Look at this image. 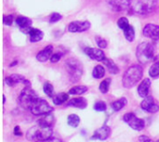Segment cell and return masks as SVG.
Listing matches in <instances>:
<instances>
[{
    "instance_id": "277c9868",
    "label": "cell",
    "mask_w": 159,
    "mask_h": 142,
    "mask_svg": "<svg viewBox=\"0 0 159 142\" xmlns=\"http://www.w3.org/2000/svg\"><path fill=\"white\" fill-rule=\"evenodd\" d=\"M65 69L68 73L71 82H78L83 74V66L76 59L70 58L65 61Z\"/></svg>"
},
{
    "instance_id": "ac0fdd59",
    "label": "cell",
    "mask_w": 159,
    "mask_h": 142,
    "mask_svg": "<svg viewBox=\"0 0 159 142\" xmlns=\"http://www.w3.org/2000/svg\"><path fill=\"white\" fill-rule=\"evenodd\" d=\"M67 105L78 109H85L88 105V102L85 98H74L68 101Z\"/></svg>"
},
{
    "instance_id": "52a82bcc",
    "label": "cell",
    "mask_w": 159,
    "mask_h": 142,
    "mask_svg": "<svg viewBox=\"0 0 159 142\" xmlns=\"http://www.w3.org/2000/svg\"><path fill=\"white\" fill-rule=\"evenodd\" d=\"M37 98V94L30 87H25V88L20 92V95L19 97V103L23 109L30 110L33 102Z\"/></svg>"
},
{
    "instance_id": "484cf974",
    "label": "cell",
    "mask_w": 159,
    "mask_h": 142,
    "mask_svg": "<svg viewBox=\"0 0 159 142\" xmlns=\"http://www.w3.org/2000/svg\"><path fill=\"white\" fill-rule=\"evenodd\" d=\"M67 123L71 127H77L80 123V118L76 114H70L67 118Z\"/></svg>"
},
{
    "instance_id": "5b68a950",
    "label": "cell",
    "mask_w": 159,
    "mask_h": 142,
    "mask_svg": "<svg viewBox=\"0 0 159 142\" xmlns=\"http://www.w3.org/2000/svg\"><path fill=\"white\" fill-rule=\"evenodd\" d=\"M136 56L140 63L146 64L154 59L155 48L154 46L148 42H143L139 44L136 50Z\"/></svg>"
},
{
    "instance_id": "8992f818",
    "label": "cell",
    "mask_w": 159,
    "mask_h": 142,
    "mask_svg": "<svg viewBox=\"0 0 159 142\" xmlns=\"http://www.w3.org/2000/svg\"><path fill=\"white\" fill-rule=\"evenodd\" d=\"M29 111L35 116H41V115L51 113L53 112V108L45 100L37 98L33 102Z\"/></svg>"
},
{
    "instance_id": "b9f144b4",
    "label": "cell",
    "mask_w": 159,
    "mask_h": 142,
    "mask_svg": "<svg viewBox=\"0 0 159 142\" xmlns=\"http://www.w3.org/2000/svg\"><path fill=\"white\" fill-rule=\"evenodd\" d=\"M5 102H6V97L3 96V103H5Z\"/></svg>"
},
{
    "instance_id": "836d02e7",
    "label": "cell",
    "mask_w": 159,
    "mask_h": 142,
    "mask_svg": "<svg viewBox=\"0 0 159 142\" xmlns=\"http://www.w3.org/2000/svg\"><path fill=\"white\" fill-rule=\"evenodd\" d=\"M60 20H61V15L59 14V13H52L49 17V22L50 23H53V22H57L59 21Z\"/></svg>"
},
{
    "instance_id": "30bf717a",
    "label": "cell",
    "mask_w": 159,
    "mask_h": 142,
    "mask_svg": "<svg viewBox=\"0 0 159 142\" xmlns=\"http://www.w3.org/2000/svg\"><path fill=\"white\" fill-rule=\"evenodd\" d=\"M89 28H90V22L88 20H84V21L75 20V21H72L68 25V31L70 33H83L88 31Z\"/></svg>"
},
{
    "instance_id": "603a6c76",
    "label": "cell",
    "mask_w": 159,
    "mask_h": 142,
    "mask_svg": "<svg viewBox=\"0 0 159 142\" xmlns=\"http://www.w3.org/2000/svg\"><path fill=\"white\" fill-rule=\"evenodd\" d=\"M69 99V96L68 94L66 93H61V94H58L56 96H54L53 98V103L55 105H61L63 103H65Z\"/></svg>"
},
{
    "instance_id": "d6986e66",
    "label": "cell",
    "mask_w": 159,
    "mask_h": 142,
    "mask_svg": "<svg viewBox=\"0 0 159 142\" xmlns=\"http://www.w3.org/2000/svg\"><path fill=\"white\" fill-rule=\"evenodd\" d=\"M28 34L30 35V41L32 43H35V42L41 41L43 36H44V33H43V32L41 30L35 29V28H33V27L31 28V30H30Z\"/></svg>"
},
{
    "instance_id": "9c48e42d",
    "label": "cell",
    "mask_w": 159,
    "mask_h": 142,
    "mask_svg": "<svg viewBox=\"0 0 159 142\" xmlns=\"http://www.w3.org/2000/svg\"><path fill=\"white\" fill-rule=\"evenodd\" d=\"M132 0H107V4L114 11H125L130 8Z\"/></svg>"
},
{
    "instance_id": "d590c367",
    "label": "cell",
    "mask_w": 159,
    "mask_h": 142,
    "mask_svg": "<svg viewBox=\"0 0 159 142\" xmlns=\"http://www.w3.org/2000/svg\"><path fill=\"white\" fill-rule=\"evenodd\" d=\"M61 56H62V54H61V53H55V54H53V55L51 56V58H50V61H51V62H53V63L58 62V61L61 60Z\"/></svg>"
},
{
    "instance_id": "3957f363",
    "label": "cell",
    "mask_w": 159,
    "mask_h": 142,
    "mask_svg": "<svg viewBox=\"0 0 159 142\" xmlns=\"http://www.w3.org/2000/svg\"><path fill=\"white\" fill-rule=\"evenodd\" d=\"M157 0H132L130 10L137 15H147L155 10Z\"/></svg>"
},
{
    "instance_id": "ab89813d",
    "label": "cell",
    "mask_w": 159,
    "mask_h": 142,
    "mask_svg": "<svg viewBox=\"0 0 159 142\" xmlns=\"http://www.w3.org/2000/svg\"><path fill=\"white\" fill-rule=\"evenodd\" d=\"M36 142H62L61 140H58V139H55V138H50L47 140H44V141H36Z\"/></svg>"
},
{
    "instance_id": "7bdbcfd3",
    "label": "cell",
    "mask_w": 159,
    "mask_h": 142,
    "mask_svg": "<svg viewBox=\"0 0 159 142\" xmlns=\"http://www.w3.org/2000/svg\"><path fill=\"white\" fill-rule=\"evenodd\" d=\"M156 142H159V140H157V141H156Z\"/></svg>"
},
{
    "instance_id": "7c38bea8",
    "label": "cell",
    "mask_w": 159,
    "mask_h": 142,
    "mask_svg": "<svg viewBox=\"0 0 159 142\" xmlns=\"http://www.w3.org/2000/svg\"><path fill=\"white\" fill-rule=\"evenodd\" d=\"M143 35L155 41L159 40V26L154 23H148L143 28Z\"/></svg>"
},
{
    "instance_id": "7402d4cb",
    "label": "cell",
    "mask_w": 159,
    "mask_h": 142,
    "mask_svg": "<svg viewBox=\"0 0 159 142\" xmlns=\"http://www.w3.org/2000/svg\"><path fill=\"white\" fill-rule=\"evenodd\" d=\"M127 103H128V100H127V99H125V98H122V99H119V100H116L115 102H113L112 104H111V107L114 109V111H116V112H118V111H120V110H122L126 105H127Z\"/></svg>"
},
{
    "instance_id": "9a60e30c",
    "label": "cell",
    "mask_w": 159,
    "mask_h": 142,
    "mask_svg": "<svg viewBox=\"0 0 159 142\" xmlns=\"http://www.w3.org/2000/svg\"><path fill=\"white\" fill-rule=\"evenodd\" d=\"M111 134V129L109 126H102L101 128L97 129L93 136H92V140H101V141H103V140H106L109 136Z\"/></svg>"
},
{
    "instance_id": "60d3db41",
    "label": "cell",
    "mask_w": 159,
    "mask_h": 142,
    "mask_svg": "<svg viewBox=\"0 0 159 142\" xmlns=\"http://www.w3.org/2000/svg\"><path fill=\"white\" fill-rule=\"evenodd\" d=\"M17 64V61H14V62H12L11 64H10V67H12V66H14V65H16Z\"/></svg>"
},
{
    "instance_id": "6da1fadb",
    "label": "cell",
    "mask_w": 159,
    "mask_h": 142,
    "mask_svg": "<svg viewBox=\"0 0 159 142\" xmlns=\"http://www.w3.org/2000/svg\"><path fill=\"white\" fill-rule=\"evenodd\" d=\"M143 70L141 65L139 64H133L131 65L124 73L122 84L123 87L126 88H131L135 87L143 78Z\"/></svg>"
},
{
    "instance_id": "4316f807",
    "label": "cell",
    "mask_w": 159,
    "mask_h": 142,
    "mask_svg": "<svg viewBox=\"0 0 159 142\" xmlns=\"http://www.w3.org/2000/svg\"><path fill=\"white\" fill-rule=\"evenodd\" d=\"M124 35L126 37V39L129 42H132L135 38V30L134 28L130 25L129 27H128L126 30H124Z\"/></svg>"
},
{
    "instance_id": "4dcf8cb0",
    "label": "cell",
    "mask_w": 159,
    "mask_h": 142,
    "mask_svg": "<svg viewBox=\"0 0 159 142\" xmlns=\"http://www.w3.org/2000/svg\"><path fill=\"white\" fill-rule=\"evenodd\" d=\"M117 25H118V27H119L120 29H122L123 31L126 30L128 27L130 26V24H129V20H128L127 18H125V17H122V18H120V19L117 20Z\"/></svg>"
},
{
    "instance_id": "e0dca14e",
    "label": "cell",
    "mask_w": 159,
    "mask_h": 142,
    "mask_svg": "<svg viewBox=\"0 0 159 142\" xmlns=\"http://www.w3.org/2000/svg\"><path fill=\"white\" fill-rule=\"evenodd\" d=\"M150 87H151V80L149 78H145L144 80H143L138 87V93L140 97L146 98L149 94Z\"/></svg>"
},
{
    "instance_id": "74e56055",
    "label": "cell",
    "mask_w": 159,
    "mask_h": 142,
    "mask_svg": "<svg viewBox=\"0 0 159 142\" xmlns=\"http://www.w3.org/2000/svg\"><path fill=\"white\" fill-rule=\"evenodd\" d=\"M139 140H140V142H153L148 137H146V136H141L139 138Z\"/></svg>"
},
{
    "instance_id": "8d00e7d4",
    "label": "cell",
    "mask_w": 159,
    "mask_h": 142,
    "mask_svg": "<svg viewBox=\"0 0 159 142\" xmlns=\"http://www.w3.org/2000/svg\"><path fill=\"white\" fill-rule=\"evenodd\" d=\"M5 83H6L7 86H9V87H13V86L15 85V83L13 82V80H12V78H11L10 76H7V77L5 78Z\"/></svg>"
},
{
    "instance_id": "f35d334b",
    "label": "cell",
    "mask_w": 159,
    "mask_h": 142,
    "mask_svg": "<svg viewBox=\"0 0 159 142\" xmlns=\"http://www.w3.org/2000/svg\"><path fill=\"white\" fill-rule=\"evenodd\" d=\"M14 135L15 136H21L22 135L21 132L20 131V126H15V128H14Z\"/></svg>"
},
{
    "instance_id": "83f0119b",
    "label": "cell",
    "mask_w": 159,
    "mask_h": 142,
    "mask_svg": "<svg viewBox=\"0 0 159 142\" xmlns=\"http://www.w3.org/2000/svg\"><path fill=\"white\" fill-rule=\"evenodd\" d=\"M43 90H44V92H45V94L47 96H48L49 98H54V88H53V86L50 83L46 82L44 84Z\"/></svg>"
},
{
    "instance_id": "ffe728a7",
    "label": "cell",
    "mask_w": 159,
    "mask_h": 142,
    "mask_svg": "<svg viewBox=\"0 0 159 142\" xmlns=\"http://www.w3.org/2000/svg\"><path fill=\"white\" fill-rule=\"evenodd\" d=\"M53 123H54V116L51 113L44 115L43 118H40L37 121V125L41 126H48V127H52Z\"/></svg>"
},
{
    "instance_id": "ba28073f",
    "label": "cell",
    "mask_w": 159,
    "mask_h": 142,
    "mask_svg": "<svg viewBox=\"0 0 159 142\" xmlns=\"http://www.w3.org/2000/svg\"><path fill=\"white\" fill-rule=\"evenodd\" d=\"M123 120L125 123H127L132 129L137 130V131H141L144 128L145 123L143 119L138 118L134 113H126L123 116Z\"/></svg>"
},
{
    "instance_id": "44dd1931",
    "label": "cell",
    "mask_w": 159,
    "mask_h": 142,
    "mask_svg": "<svg viewBox=\"0 0 159 142\" xmlns=\"http://www.w3.org/2000/svg\"><path fill=\"white\" fill-rule=\"evenodd\" d=\"M103 63H104V65L107 67V69H108V71H109V73H112V74H116V73H118V72H119V69H118V67H117V65L112 60H110V59H105L103 61H102Z\"/></svg>"
},
{
    "instance_id": "d4e9b609",
    "label": "cell",
    "mask_w": 159,
    "mask_h": 142,
    "mask_svg": "<svg viewBox=\"0 0 159 142\" xmlns=\"http://www.w3.org/2000/svg\"><path fill=\"white\" fill-rule=\"evenodd\" d=\"M88 91V87L86 86H76L72 87L69 90L70 95H82Z\"/></svg>"
},
{
    "instance_id": "4fadbf2b",
    "label": "cell",
    "mask_w": 159,
    "mask_h": 142,
    "mask_svg": "<svg viewBox=\"0 0 159 142\" xmlns=\"http://www.w3.org/2000/svg\"><path fill=\"white\" fill-rule=\"evenodd\" d=\"M85 53L87 56H89L90 59L95 60L97 61H103L106 57L104 55V52L101 48H93V47H86Z\"/></svg>"
},
{
    "instance_id": "f1b7e54d",
    "label": "cell",
    "mask_w": 159,
    "mask_h": 142,
    "mask_svg": "<svg viewBox=\"0 0 159 142\" xmlns=\"http://www.w3.org/2000/svg\"><path fill=\"white\" fill-rule=\"evenodd\" d=\"M149 75L152 78H157L159 76V61L155 62L149 69Z\"/></svg>"
},
{
    "instance_id": "f546056e",
    "label": "cell",
    "mask_w": 159,
    "mask_h": 142,
    "mask_svg": "<svg viewBox=\"0 0 159 142\" xmlns=\"http://www.w3.org/2000/svg\"><path fill=\"white\" fill-rule=\"evenodd\" d=\"M110 84H111V79L110 78H107V79L103 80L100 85V91L102 94L107 93L108 90H109V87H110Z\"/></svg>"
},
{
    "instance_id": "1f68e13d",
    "label": "cell",
    "mask_w": 159,
    "mask_h": 142,
    "mask_svg": "<svg viewBox=\"0 0 159 142\" xmlns=\"http://www.w3.org/2000/svg\"><path fill=\"white\" fill-rule=\"evenodd\" d=\"M95 39H96V43H97L98 47H99L101 49L106 48V47H107L108 43H107V41H106L104 38H102V37H101V36H96Z\"/></svg>"
},
{
    "instance_id": "cb8c5ba5",
    "label": "cell",
    "mask_w": 159,
    "mask_h": 142,
    "mask_svg": "<svg viewBox=\"0 0 159 142\" xmlns=\"http://www.w3.org/2000/svg\"><path fill=\"white\" fill-rule=\"evenodd\" d=\"M104 74H105V69L102 65H97L92 72V75L96 79L102 78L104 76Z\"/></svg>"
},
{
    "instance_id": "2e32d148",
    "label": "cell",
    "mask_w": 159,
    "mask_h": 142,
    "mask_svg": "<svg viewBox=\"0 0 159 142\" xmlns=\"http://www.w3.org/2000/svg\"><path fill=\"white\" fill-rule=\"evenodd\" d=\"M52 52H53V47L51 45H48L40 52H38V54L36 55V60L40 62H45L48 60H50L51 56L53 55Z\"/></svg>"
},
{
    "instance_id": "d6a6232c",
    "label": "cell",
    "mask_w": 159,
    "mask_h": 142,
    "mask_svg": "<svg viewBox=\"0 0 159 142\" xmlns=\"http://www.w3.org/2000/svg\"><path fill=\"white\" fill-rule=\"evenodd\" d=\"M94 110L97 112H104L106 110V104L103 101H98L94 105Z\"/></svg>"
},
{
    "instance_id": "7a4b0ae2",
    "label": "cell",
    "mask_w": 159,
    "mask_h": 142,
    "mask_svg": "<svg viewBox=\"0 0 159 142\" xmlns=\"http://www.w3.org/2000/svg\"><path fill=\"white\" fill-rule=\"evenodd\" d=\"M53 130L52 127L48 126H41L39 125L33 126L26 133V139L28 140L34 141H44L50 138H52Z\"/></svg>"
},
{
    "instance_id": "5bb4252c",
    "label": "cell",
    "mask_w": 159,
    "mask_h": 142,
    "mask_svg": "<svg viewBox=\"0 0 159 142\" xmlns=\"http://www.w3.org/2000/svg\"><path fill=\"white\" fill-rule=\"evenodd\" d=\"M16 24L20 28V30L25 33H29L30 30H31V25H32V20L27 18V17H24V16H20L18 17L16 20Z\"/></svg>"
},
{
    "instance_id": "8fae6325",
    "label": "cell",
    "mask_w": 159,
    "mask_h": 142,
    "mask_svg": "<svg viewBox=\"0 0 159 142\" xmlns=\"http://www.w3.org/2000/svg\"><path fill=\"white\" fill-rule=\"evenodd\" d=\"M141 107L143 110L151 113H157L159 111V106L157 103H155L154 98L152 96H147L146 98H144V100L141 103Z\"/></svg>"
},
{
    "instance_id": "e575fe53",
    "label": "cell",
    "mask_w": 159,
    "mask_h": 142,
    "mask_svg": "<svg viewBox=\"0 0 159 142\" xmlns=\"http://www.w3.org/2000/svg\"><path fill=\"white\" fill-rule=\"evenodd\" d=\"M13 20H14V18L12 15H7V16H4V18H3L4 24L7 25V26H10L13 23Z\"/></svg>"
}]
</instances>
